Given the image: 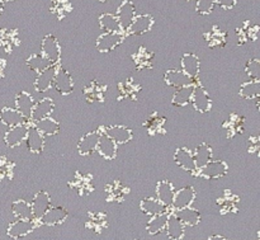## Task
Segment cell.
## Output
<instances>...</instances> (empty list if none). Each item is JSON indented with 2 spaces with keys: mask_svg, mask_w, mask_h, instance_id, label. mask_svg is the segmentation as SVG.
Returning <instances> with one entry per match:
<instances>
[{
  "mask_svg": "<svg viewBox=\"0 0 260 240\" xmlns=\"http://www.w3.org/2000/svg\"><path fill=\"white\" fill-rule=\"evenodd\" d=\"M190 103L193 104L194 109L200 113H207L212 107V102H211L210 96H208L207 91L201 84H194V89H193L192 99Z\"/></svg>",
  "mask_w": 260,
  "mask_h": 240,
  "instance_id": "cell-3",
  "label": "cell"
},
{
  "mask_svg": "<svg viewBox=\"0 0 260 240\" xmlns=\"http://www.w3.org/2000/svg\"><path fill=\"white\" fill-rule=\"evenodd\" d=\"M165 230H167V235L169 239L180 240L184 236L185 225L178 219V216L175 214H173V215H169V218H168Z\"/></svg>",
  "mask_w": 260,
  "mask_h": 240,
  "instance_id": "cell-23",
  "label": "cell"
},
{
  "mask_svg": "<svg viewBox=\"0 0 260 240\" xmlns=\"http://www.w3.org/2000/svg\"><path fill=\"white\" fill-rule=\"evenodd\" d=\"M122 42H123L122 32H104L96 40V48L101 52L107 53L118 47Z\"/></svg>",
  "mask_w": 260,
  "mask_h": 240,
  "instance_id": "cell-4",
  "label": "cell"
},
{
  "mask_svg": "<svg viewBox=\"0 0 260 240\" xmlns=\"http://www.w3.org/2000/svg\"><path fill=\"white\" fill-rule=\"evenodd\" d=\"M196 200V191L192 186H185V187L180 188L179 191H175L174 198H173L172 206L175 210H180V208L188 207L192 206V203Z\"/></svg>",
  "mask_w": 260,
  "mask_h": 240,
  "instance_id": "cell-11",
  "label": "cell"
},
{
  "mask_svg": "<svg viewBox=\"0 0 260 240\" xmlns=\"http://www.w3.org/2000/svg\"><path fill=\"white\" fill-rule=\"evenodd\" d=\"M245 71L250 80H260V61L258 58H251L248 61Z\"/></svg>",
  "mask_w": 260,
  "mask_h": 240,
  "instance_id": "cell-36",
  "label": "cell"
},
{
  "mask_svg": "<svg viewBox=\"0 0 260 240\" xmlns=\"http://www.w3.org/2000/svg\"><path fill=\"white\" fill-rule=\"evenodd\" d=\"M240 97L244 99H256L260 96V81L249 80L240 86Z\"/></svg>",
  "mask_w": 260,
  "mask_h": 240,
  "instance_id": "cell-35",
  "label": "cell"
},
{
  "mask_svg": "<svg viewBox=\"0 0 260 240\" xmlns=\"http://www.w3.org/2000/svg\"><path fill=\"white\" fill-rule=\"evenodd\" d=\"M193 158H194L196 168H197L198 172L201 168H203L208 162L212 160V147L208 144H206V142L198 145L194 149V152H193Z\"/></svg>",
  "mask_w": 260,
  "mask_h": 240,
  "instance_id": "cell-26",
  "label": "cell"
},
{
  "mask_svg": "<svg viewBox=\"0 0 260 240\" xmlns=\"http://www.w3.org/2000/svg\"><path fill=\"white\" fill-rule=\"evenodd\" d=\"M180 66H182V71L184 74H187L189 78L194 79L197 78L198 74H200L201 69V60L196 53L187 52L182 56V60H180Z\"/></svg>",
  "mask_w": 260,
  "mask_h": 240,
  "instance_id": "cell-19",
  "label": "cell"
},
{
  "mask_svg": "<svg viewBox=\"0 0 260 240\" xmlns=\"http://www.w3.org/2000/svg\"><path fill=\"white\" fill-rule=\"evenodd\" d=\"M98 2H101V3H106L107 0H98Z\"/></svg>",
  "mask_w": 260,
  "mask_h": 240,
  "instance_id": "cell-41",
  "label": "cell"
},
{
  "mask_svg": "<svg viewBox=\"0 0 260 240\" xmlns=\"http://www.w3.org/2000/svg\"><path fill=\"white\" fill-rule=\"evenodd\" d=\"M175 215L178 216V219H179L185 226H196L198 225L201 221L200 211L190 207V206L177 210V214H175Z\"/></svg>",
  "mask_w": 260,
  "mask_h": 240,
  "instance_id": "cell-29",
  "label": "cell"
},
{
  "mask_svg": "<svg viewBox=\"0 0 260 240\" xmlns=\"http://www.w3.org/2000/svg\"><path fill=\"white\" fill-rule=\"evenodd\" d=\"M57 64H51L48 68L37 74V78L35 80V89L40 93H45L52 86L53 79L57 73Z\"/></svg>",
  "mask_w": 260,
  "mask_h": 240,
  "instance_id": "cell-8",
  "label": "cell"
},
{
  "mask_svg": "<svg viewBox=\"0 0 260 240\" xmlns=\"http://www.w3.org/2000/svg\"><path fill=\"white\" fill-rule=\"evenodd\" d=\"M4 2H13V0H4Z\"/></svg>",
  "mask_w": 260,
  "mask_h": 240,
  "instance_id": "cell-42",
  "label": "cell"
},
{
  "mask_svg": "<svg viewBox=\"0 0 260 240\" xmlns=\"http://www.w3.org/2000/svg\"><path fill=\"white\" fill-rule=\"evenodd\" d=\"M25 64H27V66L30 70L35 71V73L37 74L41 73L42 70H45L46 68H48V66L51 65L50 61H48L42 53H33V55H30L29 57L25 60Z\"/></svg>",
  "mask_w": 260,
  "mask_h": 240,
  "instance_id": "cell-34",
  "label": "cell"
},
{
  "mask_svg": "<svg viewBox=\"0 0 260 240\" xmlns=\"http://www.w3.org/2000/svg\"><path fill=\"white\" fill-rule=\"evenodd\" d=\"M4 4H5L4 0H0V14H2L3 10H4Z\"/></svg>",
  "mask_w": 260,
  "mask_h": 240,
  "instance_id": "cell-40",
  "label": "cell"
},
{
  "mask_svg": "<svg viewBox=\"0 0 260 240\" xmlns=\"http://www.w3.org/2000/svg\"><path fill=\"white\" fill-rule=\"evenodd\" d=\"M52 85L55 86L58 93L62 94V96H68V94L73 93L74 91V79L66 69L58 68Z\"/></svg>",
  "mask_w": 260,
  "mask_h": 240,
  "instance_id": "cell-9",
  "label": "cell"
},
{
  "mask_svg": "<svg viewBox=\"0 0 260 240\" xmlns=\"http://www.w3.org/2000/svg\"><path fill=\"white\" fill-rule=\"evenodd\" d=\"M216 7L215 0H196V10L198 14L207 15L213 12Z\"/></svg>",
  "mask_w": 260,
  "mask_h": 240,
  "instance_id": "cell-37",
  "label": "cell"
},
{
  "mask_svg": "<svg viewBox=\"0 0 260 240\" xmlns=\"http://www.w3.org/2000/svg\"><path fill=\"white\" fill-rule=\"evenodd\" d=\"M137 15L136 7L132 2L129 0H124L121 5L117 9V19L119 22V27H121L122 32H127L129 28V25L134 22L135 17Z\"/></svg>",
  "mask_w": 260,
  "mask_h": 240,
  "instance_id": "cell-2",
  "label": "cell"
},
{
  "mask_svg": "<svg viewBox=\"0 0 260 240\" xmlns=\"http://www.w3.org/2000/svg\"><path fill=\"white\" fill-rule=\"evenodd\" d=\"M103 132L106 135H108L117 145L127 144L134 137L131 129H128L126 126H122V125H113V126L106 127Z\"/></svg>",
  "mask_w": 260,
  "mask_h": 240,
  "instance_id": "cell-13",
  "label": "cell"
},
{
  "mask_svg": "<svg viewBox=\"0 0 260 240\" xmlns=\"http://www.w3.org/2000/svg\"><path fill=\"white\" fill-rule=\"evenodd\" d=\"M27 134H28V126L25 124L9 127V130L5 132L4 141L9 147L19 146L22 142L25 141Z\"/></svg>",
  "mask_w": 260,
  "mask_h": 240,
  "instance_id": "cell-12",
  "label": "cell"
},
{
  "mask_svg": "<svg viewBox=\"0 0 260 240\" xmlns=\"http://www.w3.org/2000/svg\"><path fill=\"white\" fill-rule=\"evenodd\" d=\"M99 132L93 131L83 135L78 142V152L80 155H91L96 152V145H98Z\"/></svg>",
  "mask_w": 260,
  "mask_h": 240,
  "instance_id": "cell-21",
  "label": "cell"
},
{
  "mask_svg": "<svg viewBox=\"0 0 260 240\" xmlns=\"http://www.w3.org/2000/svg\"><path fill=\"white\" fill-rule=\"evenodd\" d=\"M35 126L40 130L41 134H43V136H53L60 131V124L51 116L35 122Z\"/></svg>",
  "mask_w": 260,
  "mask_h": 240,
  "instance_id": "cell-30",
  "label": "cell"
},
{
  "mask_svg": "<svg viewBox=\"0 0 260 240\" xmlns=\"http://www.w3.org/2000/svg\"><path fill=\"white\" fill-rule=\"evenodd\" d=\"M140 208H141V211L145 215L154 216L157 215V214L167 213L168 207L165 205H162L157 198L146 197L140 202Z\"/></svg>",
  "mask_w": 260,
  "mask_h": 240,
  "instance_id": "cell-27",
  "label": "cell"
},
{
  "mask_svg": "<svg viewBox=\"0 0 260 240\" xmlns=\"http://www.w3.org/2000/svg\"><path fill=\"white\" fill-rule=\"evenodd\" d=\"M208 240H229V239L225 238V236H222V235H212L208 238Z\"/></svg>",
  "mask_w": 260,
  "mask_h": 240,
  "instance_id": "cell-39",
  "label": "cell"
},
{
  "mask_svg": "<svg viewBox=\"0 0 260 240\" xmlns=\"http://www.w3.org/2000/svg\"><path fill=\"white\" fill-rule=\"evenodd\" d=\"M168 218H169V214L168 213H162V214H157V215L151 216V219L147 223V231L151 235H156V234H160L161 231L165 230V226H167L168 223Z\"/></svg>",
  "mask_w": 260,
  "mask_h": 240,
  "instance_id": "cell-31",
  "label": "cell"
},
{
  "mask_svg": "<svg viewBox=\"0 0 260 240\" xmlns=\"http://www.w3.org/2000/svg\"><path fill=\"white\" fill-rule=\"evenodd\" d=\"M174 160L175 164H177L178 167L182 168L183 170H185V172H197L194 158H193V153L190 152L189 149H187V147H178V149L175 150Z\"/></svg>",
  "mask_w": 260,
  "mask_h": 240,
  "instance_id": "cell-14",
  "label": "cell"
},
{
  "mask_svg": "<svg viewBox=\"0 0 260 240\" xmlns=\"http://www.w3.org/2000/svg\"><path fill=\"white\" fill-rule=\"evenodd\" d=\"M117 150H118V145L104 132L99 134L98 145H96V152L102 155L103 158L108 160H113L117 157Z\"/></svg>",
  "mask_w": 260,
  "mask_h": 240,
  "instance_id": "cell-17",
  "label": "cell"
},
{
  "mask_svg": "<svg viewBox=\"0 0 260 240\" xmlns=\"http://www.w3.org/2000/svg\"><path fill=\"white\" fill-rule=\"evenodd\" d=\"M174 195H175L174 186H173L169 181H161V182L157 183L156 198L162 203V205H165L167 207L172 206Z\"/></svg>",
  "mask_w": 260,
  "mask_h": 240,
  "instance_id": "cell-25",
  "label": "cell"
},
{
  "mask_svg": "<svg viewBox=\"0 0 260 240\" xmlns=\"http://www.w3.org/2000/svg\"><path fill=\"white\" fill-rule=\"evenodd\" d=\"M28 119L18 111L17 108H12V107H4L0 111V122L8 127L17 126V125L27 124Z\"/></svg>",
  "mask_w": 260,
  "mask_h": 240,
  "instance_id": "cell-20",
  "label": "cell"
},
{
  "mask_svg": "<svg viewBox=\"0 0 260 240\" xmlns=\"http://www.w3.org/2000/svg\"><path fill=\"white\" fill-rule=\"evenodd\" d=\"M12 211L13 215L17 219H22V220H32L33 219L30 203L25 202L23 200H18L15 202H13Z\"/></svg>",
  "mask_w": 260,
  "mask_h": 240,
  "instance_id": "cell-33",
  "label": "cell"
},
{
  "mask_svg": "<svg viewBox=\"0 0 260 240\" xmlns=\"http://www.w3.org/2000/svg\"><path fill=\"white\" fill-rule=\"evenodd\" d=\"M51 206V198L50 195L45 191H41V192L36 193L35 197H33L32 202H30V207H32V215L33 219L36 220H40L42 218L43 214L50 208Z\"/></svg>",
  "mask_w": 260,
  "mask_h": 240,
  "instance_id": "cell-15",
  "label": "cell"
},
{
  "mask_svg": "<svg viewBox=\"0 0 260 240\" xmlns=\"http://www.w3.org/2000/svg\"><path fill=\"white\" fill-rule=\"evenodd\" d=\"M200 175L207 179H217V178L223 177L228 174L229 165L223 160H211L203 168H201Z\"/></svg>",
  "mask_w": 260,
  "mask_h": 240,
  "instance_id": "cell-5",
  "label": "cell"
},
{
  "mask_svg": "<svg viewBox=\"0 0 260 240\" xmlns=\"http://www.w3.org/2000/svg\"><path fill=\"white\" fill-rule=\"evenodd\" d=\"M35 103L36 102L33 99V97L29 93H27V92H20L15 97V108L27 119H29Z\"/></svg>",
  "mask_w": 260,
  "mask_h": 240,
  "instance_id": "cell-24",
  "label": "cell"
},
{
  "mask_svg": "<svg viewBox=\"0 0 260 240\" xmlns=\"http://www.w3.org/2000/svg\"><path fill=\"white\" fill-rule=\"evenodd\" d=\"M25 144H27V149L30 153H33V154H42L43 150H45L46 136H43V134H41V131L35 125L33 126H28Z\"/></svg>",
  "mask_w": 260,
  "mask_h": 240,
  "instance_id": "cell-6",
  "label": "cell"
},
{
  "mask_svg": "<svg viewBox=\"0 0 260 240\" xmlns=\"http://www.w3.org/2000/svg\"><path fill=\"white\" fill-rule=\"evenodd\" d=\"M36 229V224L32 220H22V219H17V221L12 223L8 228L7 234L12 239H20L24 236L29 235L33 233Z\"/></svg>",
  "mask_w": 260,
  "mask_h": 240,
  "instance_id": "cell-10",
  "label": "cell"
},
{
  "mask_svg": "<svg viewBox=\"0 0 260 240\" xmlns=\"http://www.w3.org/2000/svg\"><path fill=\"white\" fill-rule=\"evenodd\" d=\"M152 25H154V18H152L151 15L150 14H137L136 17H135L132 24L129 25V28L127 32H129L131 35H134V36H142V35H145V33L150 32L152 28Z\"/></svg>",
  "mask_w": 260,
  "mask_h": 240,
  "instance_id": "cell-16",
  "label": "cell"
},
{
  "mask_svg": "<svg viewBox=\"0 0 260 240\" xmlns=\"http://www.w3.org/2000/svg\"><path fill=\"white\" fill-rule=\"evenodd\" d=\"M215 2H216V5H220L222 9L230 10L235 7L238 0H215Z\"/></svg>",
  "mask_w": 260,
  "mask_h": 240,
  "instance_id": "cell-38",
  "label": "cell"
},
{
  "mask_svg": "<svg viewBox=\"0 0 260 240\" xmlns=\"http://www.w3.org/2000/svg\"><path fill=\"white\" fill-rule=\"evenodd\" d=\"M193 89H194V84H188V85L182 86V88H178L174 92L172 98V103L174 106L178 107H184L187 104L190 103V99H192Z\"/></svg>",
  "mask_w": 260,
  "mask_h": 240,
  "instance_id": "cell-28",
  "label": "cell"
},
{
  "mask_svg": "<svg viewBox=\"0 0 260 240\" xmlns=\"http://www.w3.org/2000/svg\"><path fill=\"white\" fill-rule=\"evenodd\" d=\"M41 53L51 64H58L61 58V47L58 40L53 35H46L41 43Z\"/></svg>",
  "mask_w": 260,
  "mask_h": 240,
  "instance_id": "cell-1",
  "label": "cell"
},
{
  "mask_svg": "<svg viewBox=\"0 0 260 240\" xmlns=\"http://www.w3.org/2000/svg\"><path fill=\"white\" fill-rule=\"evenodd\" d=\"M99 27L103 32H122L119 27V22L116 14L112 13H103L98 19Z\"/></svg>",
  "mask_w": 260,
  "mask_h": 240,
  "instance_id": "cell-32",
  "label": "cell"
},
{
  "mask_svg": "<svg viewBox=\"0 0 260 240\" xmlns=\"http://www.w3.org/2000/svg\"><path fill=\"white\" fill-rule=\"evenodd\" d=\"M53 109H55V103L51 98H42L41 101H38L37 103H35V107L32 109V113H30L29 118L32 119L33 124L40 119L46 118V117H50L52 114Z\"/></svg>",
  "mask_w": 260,
  "mask_h": 240,
  "instance_id": "cell-18",
  "label": "cell"
},
{
  "mask_svg": "<svg viewBox=\"0 0 260 240\" xmlns=\"http://www.w3.org/2000/svg\"><path fill=\"white\" fill-rule=\"evenodd\" d=\"M68 216V211H66L62 206H50V208L43 214L42 218L38 221H40L42 225L56 226L65 223Z\"/></svg>",
  "mask_w": 260,
  "mask_h": 240,
  "instance_id": "cell-7",
  "label": "cell"
},
{
  "mask_svg": "<svg viewBox=\"0 0 260 240\" xmlns=\"http://www.w3.org/2000/svg\"><path fill=\"white\" fill-rule=\"evenodd\" d=\"M165 83L172 88H182V86L188 85V84L193 83V79L189 78L187 74L183 73L182 70L178 69H173V70H168L164 75Z\"/></svg>",
  "mask_w": 260,
  "mask_h": 240,
  "instance_id": "cell-22",
  "label": "cell"
}]
</instances>
